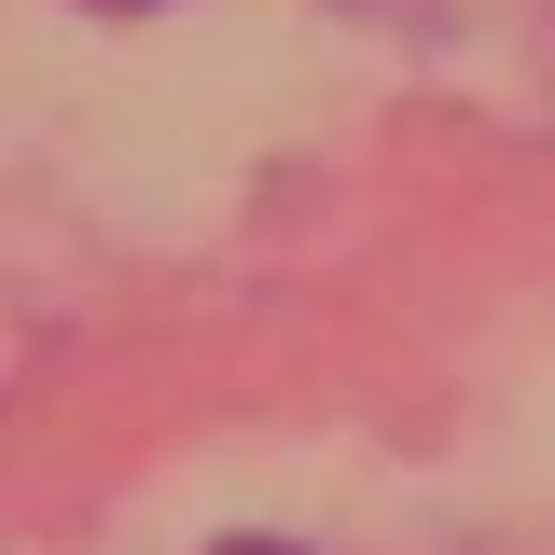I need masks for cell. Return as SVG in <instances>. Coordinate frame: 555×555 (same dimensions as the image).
<instances>
[{"mask_svg": "<svg viewBox=\"0 0 555 555\" xmlns=\"http://www.w3.org/2000/svg\"><path fill=\"white\" fill-rule=\"evenodd\" d=\"M222 555H306V542H264V528H250V542H222Z\"/></svg>", "mask_w": 555, "mask_h": 555, "instance_id": "obj_1", "label": "cell"}, {"mask_svg": "<svg viewBox=\"0 0 555 555\" xmlns=\"http://www.w3.org/2000/svg\"><path fill=\"white\" fill-rule=\"evenodd\" d=\"M112 14H139V0H112Z\"/></svg>", "mask_w": 555, "mask_h": 555, "instance_id": "obj_2", "label": "cell"}]
</instances>
